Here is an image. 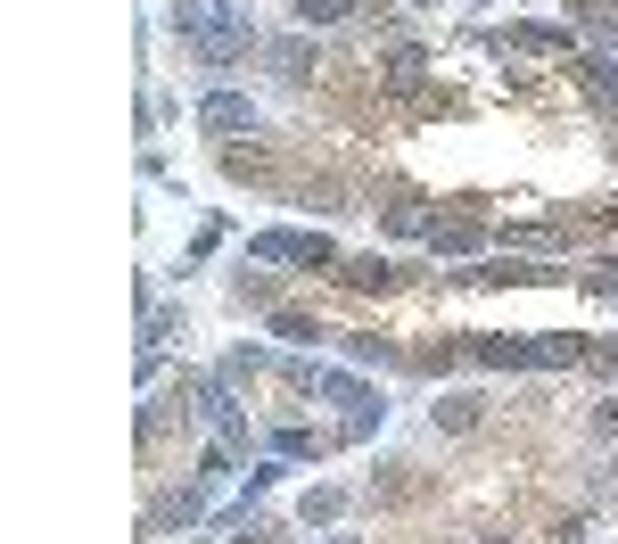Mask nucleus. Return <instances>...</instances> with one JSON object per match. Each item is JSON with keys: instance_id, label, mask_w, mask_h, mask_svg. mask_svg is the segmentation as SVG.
Wrapping results in <instances>:
<instances>
[{"instance_id": "1", "label": "nucleus", "mask_w": 618, "mask_h": 544, "mask_svg": "<svg viewBox=\"0 0 618 544\" xmlns=\"http://www.w3.org/2000/svg\"><path fill=\"white\" fill-rule=\"evenodd\" d=\"M478 421V396H445L437 404V429H470Z\"/></svg>"}, {"instance_id": "2", "label": "nucleus", "mask_w": 618, "mask_h": 544, "mask_svg": "<svg viewBox=\"0 0 618 544\" xmlns=\"http://www.w3.org/2000/svg\"><path fill=\"white\" fill-rule=\"evenodd\" d=\"M206 124H215V132H239V124H248V99H215V108H206Z\"/></svg>"}, {"instance_id": "3", "label": "nucleus", "mask_w": 618, "mask_h": 544, "mask_svg": "<svg viewBox=\"0 0 618 544\" xmlns=\"http://www.w3.org/2000/svg\"><path fill=\"white\" fill-rule=\"evenodd\" d=\"M347 281H355V289H388V264L363 256V264H347Z\"/></svg>"}]
</instances>
